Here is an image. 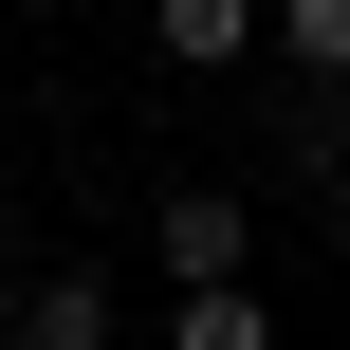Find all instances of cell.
<instances>
[{
  "label": "cell",
  "instance_id": "cell-1",
  "mask_svg": "<svg viewBox=\"0 0 350 350\" xmlns=\"http://www.w3.org/2000/svg\"><path fill=\"white\" fill-rule=\"evenodd\" d=\"M148 258H166V277H258V203H240V185H166V203H148Z\"/></svg>",
  "mask_w": 350,
  "mask_h": 350
},
{
  "label": "cell",
  "instance_id": "cell-2",
  "mask_svg": "<svg viewBox=\"0 0 350 350\" xmlns=\"http://www.w3.org/2000/svg\"><path fill=\"white\" fill-rule=\"evenodd\" d=\"M148 55L166 74H258L277 55V0H148Z\"/></svg>",
  "mask_w": 350,
  "mask_h": 350
},
{
  "label": "cell",
  "instance_id": "cell-4",
  "mask_svg": "<svg viewBox=\"0 0 350 350\" xmlns=\"http://www.w3.org/2000/svg\"><path fill=\"white\" fill-rule=\"evenodd\" d=\"M166 350H277L258 277H166Z\"/></svg>",
  "mask_w": 350,
  "mask_h": 350
},
{
  "label": "cell",
  "instance_id": "cell-3",
  "mask_svg": "<svg viewBox=\"0 0 350 350\" xmlns=\"http://www.w3.org/2000/svg\"><path fill=\"white\" fill-rule=\"evenodd\" d=\"M0 350H111V277H74V258H55V277L0 314Z\"/></svg>",
  "mask_w": 350,
  "mask_h": 350
},
{
  "label": "cell",
  "instance_id": "cell-5",
  "mask_svg": "<svg viewBox=\"0 0 350 350\" xmlns=\"http://www.w3.org/2000/svg\"><path fill=\"white\" fill-rule=\"evenodd\" d=\"M277 74H350V0H277Z\"/></svg>",
  "mask_w": 350,
  "mask_h": 350
}]
</instances>
